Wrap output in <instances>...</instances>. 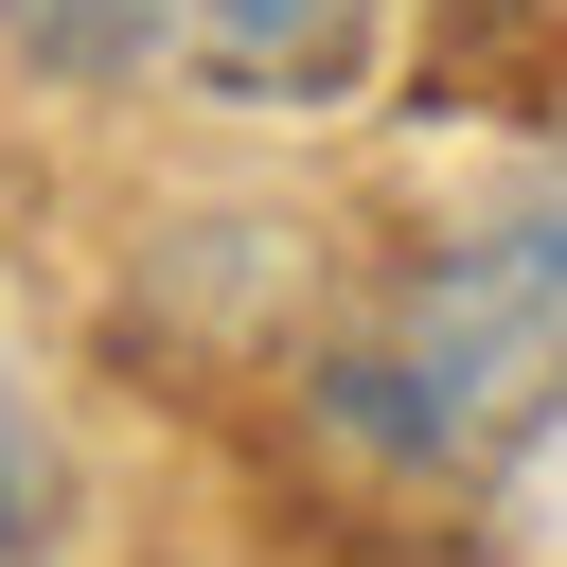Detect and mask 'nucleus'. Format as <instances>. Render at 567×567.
I'll return each mask as SVG.
<instances>
[{
	"label": "nucleus",
	"mask_w": 567,
	"mask_h": 567,
	"mask_svg": "<svg viewBox=\"0 0 567 567\" xmlns=\"http://www.w3.org/2000/svg\"><path fill=\"white\" fill-rule=\"evenodd\" d=\"M35 514H53V461H35V408L0 390V549H35Z\"/></svg>",
	"instance_id": "20e7f679"
},
{
	"label": "nucleus",
	"mask_w": 567,
	"mask_h": 567,
	"mask_svg": "<svg viewBox=\"0 0 567 567\" xmlns=\"http://www.w3.org/2000/svg\"><path fill=\"white\" fill-rule=\"evenodd\" d=\"M319 390H337V425H354L372 461H408V478L514 461V443L567 408V177H532V195L478 213V230H443Z\"/></svg>",
	"instance_id": "f257e3e1"
},
{
	"label": "nucleus",
	"mask_w": 567,
	"mask_h": 567,
	"mask_svg": "<svg viewBox=\"0 0 567 567\" xmlns=\"http://www.w3.org/2000/svg\"><path fill=\"white\" fill-rule=\"evenodd\" d=\"M372 18L390 0H177V53L230 106H337L372 71Z\"/></svg>",
	"instance_id": "f03ea898"
},
{
	"label": "nucleus",
	"mask_w": 567,
	"mask_h": 567,
	"mask_svg": "<svg viewBox=\"0 0 567 567\" xmlns=\"http://www.w3.org/2000/svg\"><path fill=\"white\" fill-rule=\"evenodd\" d=\"M0 53L35 89H124L142 53H177V0H0Z\"/></svg>",
	"instance_id": "7ed1b4c3"
}]
</instances>
